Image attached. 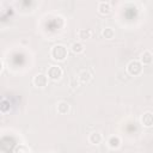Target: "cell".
Segmentation results:
<instances>
[{
  "label": "cell",
  "mask_w": 153,
  "mask_h": 153,
  "mask_svg": "<svg viewBox=\"0 0 153 153\" xmlns=\"http://www.w3.org/2000/svg\"><path fill=\"white\" fill-rule=\"evenodd\" d=\"M50 55L56 61H63L68 56V49L63 44H55L50 50Z\"/></svg>",
  "instance_id": "6da1fadb"
},
{
  "label": "cell",
  "mask_w": 153,
  "mask_h": 153,
  "mask_svg": "<svg viewBox=\"0 0 153 153\" xmlns=\"http://www.w3.org/2000/svg\"><path fill=\"white\" fill-rule=\"evenodd\" d=\"M143 65L140 62V60H131L127 63V72L131 76H137L142 73Z\"/></svg>",
  "instance_id": "7a4b0ae2"
},
{
  "label": "cell",
  "mask_w": 153,
  "mask_h": 153,
  "mask_svg": "<svg viewBox=\"0 0 153 153\" xmlns=\"http://www.w3.org/2000/svg\"><path fill=\"white\" fill-rule=\"evenodd\" d=\"M62 74H63V71H62V68H61L60 66H57V65L50 66V67L48 68V73H47L48 78L51 79V80H59V79H61Z\"/></svg>",
  "instance_id": "3957f363"
},
{
  "label": "cell",
  "mask_w": 153,
  "mask_h": 153,
  "mask_svg": "<svg viewBox=\"0 0 153 153\" xmlns=\"http://www.w3.org/2000/svg\"><path fill=\"white\" fill-rule=\"evenodd\" d=\"M48 75L43 74V73H38L33 76L32 79V84L36 86V87H39V88H43L48 85Z\"/></svg>",
  "instance_id": "277c9868"
},
{
  "label": "cell",
  "mask_w": 153,
  "mask_h": 153,
  "mask_svg": "<svg viewBox=\"0 0 153 153\" xmlns=\"http://www.w3.org/2000/svg\"><path fill=\"white\" fill-rule=\"evenodd\" d=\"M141 124L146 128H151L153 127V112L151 111H146L143 112V115L141 116Z\"/></svg>",
  "instance_id": "5b68a950"
},
{
  "label": "cell",
  "mask_w": 153,
  "mask_h": 153,
  "mask_svg": "<svg viewBox=\"0 0 153 153\" xmlns=\"http://www.w3.org/2000/svg\"><path fill=\"white\" fill-rule=\"evenodd\" d=\"M97 8H98V12H99L100 14L106 16V14H109L110 11H111V4H110L109 1H99Z\"/></svg>",
  "instance_id": "8992f818"
},
{
  "label": "cell",
  "mask_w": 153,
  "mask_h": 153,
  "mask_svg": "<svg viewBox=\"0 0 153 153\" xmlns=\"http://www.w3.org/2000/svg\"><path fill=\"white\" fill-rule=\"evenodd\" d=\"M92 79V74L87 71V69H82L79 72L78 74V80L81 82V84H87L90 82V80Z\"/></svg>",
  "instance_id": "52a82bcc"
},
{
  "label": "cell",
  "mask_w": 153,
  "mask_h": 153,
  "mask_svg": "<svg viewBox=\"0 0 153 153\" xmlns=\"http://www.w3.org/2000/svg\"><path fill=\"white\" fill-rule=\"evenodd\" d=\"M108 146L111 149H117L121 146V137L118 135H111L108 139Z\"/></svg>",
  "instance_id": "ba28073f"
},
{
  "label": "cell",
  "mask_w": 153,
  "mask_h": 153,
  "mask_svg": "<svg viewBox=\"0 0 153 153\" xmlns=\"http://www.w3.org/2000/svg\"><path fill=\"white\" fill-rule=\"evenodd\" d=\"M153 61V54L149 50H145L141 55H140V62L145 66V65H151Z\"/></svg>",
  "instance_id": "9c48e42d"
},
{
  "label": "cell",
  "mask_w": 153,
  "mask_h": 153,
  "mask_svg": "<svg viewBox=\"0 0 153 153\" xmlns=\"http://www.w3.org/2000/svg\"><path fill=\"white\" fill-rule=\"evenodd\" d=\"M69 109H71L69 103H67V102H65V100L59 102L57 105H56V110H57V112L61 114V115H66L67 112H69Z\"/></svg>",
  "instance_id": "30bf717a"
},
{
  "label": "cell",
  "mask_w": 153,
  "mask_h": 153,
  "mask_svg": "<svg viewBox=\"0 0 153 153\" xmlns=\"http://www.w3.org/2000/svg\"><path fill=\"white\" fill-rule=\"evenodd\" d=\"M102 140H103V136L99 131H93L88 135V141L92 145H99L102 142Z\"/></svg>",
  "instance_id": "8fae6325"
},
{
  "label": "cell",
  "mask_w": 153,
  "mask_h": 153,
  "mask_svg": "<svg viewBox=\"0 0 153 153\" xmlns=\"http://www.w3.org/2000/svg\"><path fill=\"white\" fill-rule=\"evenodd\" d=\"M84 44H82V42H80V41H76V42H73L72 43V45H71V50L74 53V54H80V53H82L84 51Z\"/></svg>",
  "instance_id": "7c38bea8"
},
{
  "label": "cell",
  "mask_w": 153,
  "mask_h": 153,
  "mask_svg": "<svg viewBox=\"0 0 153 153\" xmlns=\"http://www.w3.org/2000/svg\"><path fill=\"white\" fill-rule=\"evenodd\" d=\"M102 36H103L104 38H106V39H112V38L115 37V30H114L112 27H110V26L104 27V29L102 30Z\"/></svg>",
  "instance_id": "4fadbf2b"
},
{
  "label": "cell",
  "mask_w": 153,
  "mask_h": 153,
  "mask_svg": "<svg viewBox=\"0 0 153 153\" xmlns=\"http://www.w3.org/2000/svg\"><path fill=\"white\" fill-rule=\"evenodd\" d=\"M92 36V31L90 29H80L78 31V37L81 39V41H86L87 38H90Z\"/></svg>",
  "instance_id": "5bb4252c"
},
{
  "label": "cell",
  "mask_w": 153,
  "mask_h": 153,
  "mask_svg": "<svg viewBox=\"0 0 153 153\" xmlns=\"http://www.w3.org/2000/svg\"><path fill=\"white\" fill-rule=\"evenodd\" d=\"M14 153H30V149L25 145H18L14 148Z\"/></svg>",
  "instance_id": "9a60e30c"
}]
</instances>
